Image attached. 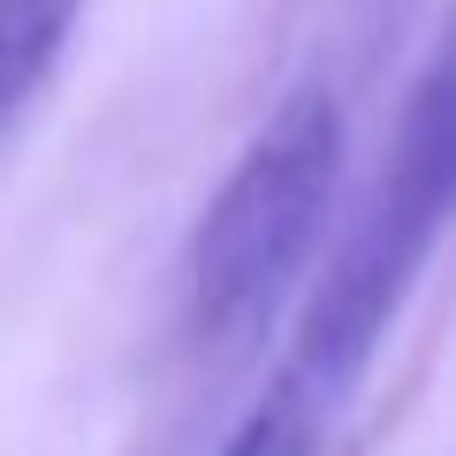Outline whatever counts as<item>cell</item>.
I'll return each mask as SVG.
<instances>
[{
  "mask_svg": "<svg viewBox=\"0 0 456 456\" xmlns=\"http://www.w3.org/2000/svg\"><path fill=\"white\" fill-rule=\"evenodd\" d=\"M335 183H342V107L335 92L305 84L244 145V160L228 167V183L191 228L183 305L206 342H244L266 327V312L305 274L327 213H335Z\"/></svg>",
  "mask_w": 456,
  "mask_h": 456,
  "instance_id": "6da1fadb",
  "label": "cell"
},
{
  "mask_svg": "<svg viewBox=\"0 0 456 456\" xmlns=\"http://www.w3.org/2000/svg\"><path fill=\"white\" fill-rule=\"evenodd\" d=\"M449 198H456V99H449V69H426L419 99L403 114V137H395L365 213L350 221V236L327 259L320 289H312L305 320H297V342H289V358H281V373L320 388L327 403H342V395L358 388V373L373 365L395 305L419 281L426 251L441 244Z\"/></svg>",
  "mask_w": 456,
  "mask_h": 456,
  "instance_id": "7a4b0ae2",
  "label": "cell"
},
{
  "mask_svg": "<svg viewBox=\"0 0 456 456\" xmlns=\"http://www.w3.org/2000/svg\"><path fill=\"white\" fill-rule=\"evenodd\" d=\"M84 0H0V130L46 92Z\"/></svg>",
  "mask_w": 456,
  "mask_h": 456,
  "instance_id": "3957f363",
  "label": "cell"
},
{
  "mask_svg": "<svg viewBox=\"0 0 456 456\" xmlns=\"http://www.w3.org/2000/svg\"><path fill=\"white\" fill-rule=\"evenodd\" d=\"M335 411L342 403H327V395L305 388L297 373H274V388L251 403V419L236 426V441H228L221 456H320Z\"/></svg>",
  "mask_w": 456,
  "mask_h": 456,
  "instance_id": "277c9868",
  "label": "cell"
}]
</instances>
